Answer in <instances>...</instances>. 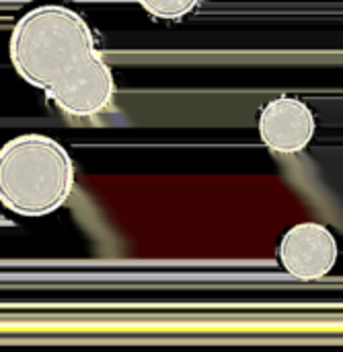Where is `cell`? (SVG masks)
<instances>
[{"label": "cell", "mask_w": 343, "mask_h": 352, "mask_svg": "<svg viewBox=\"0 0 343 352\" xmlns=\"http://www.w3.org/2000/svg\"><path fill=\"white\" fill-rule=\"evenodd\" d=\"M8 58L25 82L68 116L93 118L113 99L115 78L97 50L93 29L64 4L27 10L10 31Z\"/></svg>", "instance_id": "obj_1"}, {"label": "cell", "mask_w": 343, "mask_h": 352, "mask_svg": "<svg viewBox=\"0 0 343 352\" xmlns=\"http://www.w3.org/2000/svg\"><path fill=\"white\" fill-rule=\"evenodd\" d=\"M74 163L51 136L21 134L0 146V204L27 219L62 208L74 190Z\"/></svg>", "instance_id": "obj_2"}, {"label": "cell", "mask_w": 343, "mask_h": 352, "mask_svg": "<svg viewBox=\"0 0 343 352\" xmlns=\"http://www.w3.org/2000/svg\"><path fill=\"white\" fill-rule=\"evenodd\" d=\"M338 256V239L321 223H298L290 227L278 243L282 268L303 283L327 276L335 268Z\"/></svg>", "instance_id": "obj_3"}, {"label": "cell", "mask_w": 343, "mask_h": 352, "mask_svg": "<svg viewBox=\"0 0 343 352\" xmlns=\"http://www.w3.org/2000/svg\"><path fill=\"white\" fill-rule=\"evenodd\" d=\"M317 130L315 113L296 97H276L257 118L261 142L276 155H296L309 146Z\"/></svg>", "instance_id": "obj_4"}, {"label": "cell", "mask_w": 343, "mask_h": 352, "mask_svg": "<svg viewBox=\"0 0 343 352\" xmlns=\"http://www.w3.org/2000/svg\"><path fill=\"white\" fill-rule=\"evenodd\" d=\"M150 16L163 21H179L187 16L200 0H136Z\"/></svg>", "instance_id": "obj_5"}]
</instances>
